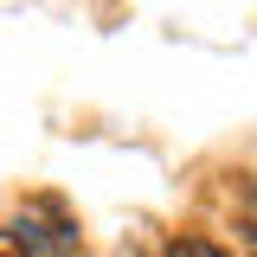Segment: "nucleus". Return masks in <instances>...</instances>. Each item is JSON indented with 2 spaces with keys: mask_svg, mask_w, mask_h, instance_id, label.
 <instances>
[{
  "mask_svg": "<svg viewBox=\"0 0 257 257\" xmlns=\"http://www.w3.org/2000/svg\"><path fill=\"white\" fill-rule=\"evenodd\" d=\"M13 238H20L26 251H52V257L77 251V231H71L64 219H45V212H26V219L13 225Z\"/></svg>",
  "mask_w": 257,
  "mask_h": 257,
  "instance_id": "1",
  "label": "nucleus"
},
{
  "mask_svg": "<svg viewBox=\"0 0 257 257\" xmlns=\"http://www.w3.org/2000/svg\"><path fill=\"white\" fill-rule=\"evenodd\" d=\"M0 257H32V251L20 244V238H13V231H0Z\"/></svg>",
  "mask_w": 257,
  "mask_h": 257,
  "instance_id": "3",
  "label": "nucleus"
},
{
  "mask_svg": "<svg viewBox=\"0 0 257 257\" xmlns=\"http://www.w3.org/2000/svg\"><path fill=\"white\" fill-rule=\"evenodd\" d=\"M167 257H231L225 244H212V238H174L167 244Z\"/></svg>",
  "mask_w": 257,
  "mask_h": 257,
  "instance_id": "2",
  "label": "nucleus"
}]
</instances>
